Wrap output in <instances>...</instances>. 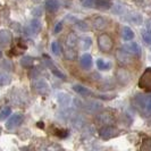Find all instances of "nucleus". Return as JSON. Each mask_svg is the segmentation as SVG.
Listing matches in <instances>:
<instances>
[{
  "label": "nucleus",
  "mask_w": 151,
  "mask_h": 151,
  "mask_svg": "<svg viewBox=\"0 0 151 151\" xmlns=\"http://www.w3.org/2000/svg\"><path fill=\"white\" fill-rule=\"evenodd\" d=\"M98 45H99V49L102 52H109L114 47V40L111 39V37L109 34L104 33V34L99 35Z\"/></svg>",
  "instance_id": "f257e3e1"
},
{
  "label": "nucleus",
  "mask_w": 151,
  "mask_h": 151,
  "mask_svg": "<svg viewBox=\"0 0 151 151\" xmlns=\"http://www.w3.org/2000/svg\"><path fill=\"white\" fill-rule=\"evenodd\" d=\"M139 88L147 92H151V68H147L139 78Z\"/></svg>",
  "instance_id": "f03ea898"
},
{
  "label": "nucleus",
  "mask_w": 151,
  "mask_h": 151,
  "mask_svg": "<svg viewBox=\"0 0 151 151\" xmlns=\"http://www.w3.org/2000/svg\"><path fill=\"white\" fill-rule=\"evenodd\" d=\"M99 135L104 140H109V139H113L115 136L119 135V129H116L115 126H110V125L104 126L99 131Z\"/></svg>",
  "instance_id": "7ed1b4c3"
},
{
  "label": "nucleus",
  "mask_w": 151,
  "mask_h": 151,
  "mask_svg": "<svg viewBox=\"0 0 151 151\" xmlns=\"http://www.w3.org/2000/svg\"><path fill=\"white\" fill-rule=\"evenodd\" d=\"M116 80L122 85H127L129 83V81H131V75H129V73L126 69L118 68L117 72H116Z\"/></svg>",
  "instance_id": "20e7f679"
},
{
  "label": "nucleus",
  "mask_w": 151,
  "mask_h": 151,
  "mask_svg": "<svg viewBox=\"0 0 151 151\" xmlns=\"http://www.w3.org/2000/svg\"><path fill=\"white\" fill-rule=\"evenodd\" d=\"M23 119H24V117H23L22 114H14L12 117H9V119L6 123V129H13L17 126H19L22 124Z\"/></svg>",
  "instance_id": "39448f33"
},
{
  "label": "nucleus",
  "mask_w": 151,
  "mask_h": 151,
  "mask_svg": "<svg viewBox=\"0 0 151 151\" xmlns=\"http://www.w3.org/2000/svg\"><path fill=\"white\" fill-rule=\"evenodd\" d=\"M33 88L38 93L42 94V96H45L49 92V85L45 80H35L33 82Z\"/></svg>",
  "instance_id": "423d86ee"
},
{
  "label": "nucleus",
  "mask_w": 151,
  "mask_h": 151,
  "mask_svg": "<svg viewBox=\"0 0 151 151\" xmlns=\"http://www.w3.org/2000/svg\"><path fill=\"white\" fill-rule=\"evenodd\" d=\"M97 122L104 126H108L114 122V115L110 111H104L97 116Z\"/></svg>",
  "instance_id": "0eeeda50"
},
{
  "label": "nucleus",
  "mask_w": 151,
  "mask_h": 151,
  "mask_svg": "<svg viewBox=\"0 0 151 151\" xmlns=\"http://www.w3.org/2000/svg\"><path fill=\"white\" fill-rule=\"evenodd\" d=\"M116 58H117V60L119 61V63L124 64V65H129V64L132 63L131 55L127 51H125L124 49H118L116 51Z\"/></svg>",
  "instance_id": "6e6552de"
},
{
  "label": "nucleus",
  "mask_w": 151,
  "mask_h": 151,
  "mask_svg": "<svg viewBox=\"0 0 151 151\" xmlns=\"http://www.w3.org/2000/svg\"><path fill=\"white\" fill-rule=\"evenodd\" d=\"M123 49L129 53H133V55H140L141 52V48L140 45L135 43V42H129V43H125Z\"/></svg>",
  "instance_id": "1a4fd4ad"
},
{
  "label": "nucleus",
  "mask_w": 151,
  "mask_h": 151,
  "mask_svg": "<svg viewBox=\"0 0 151 151\" xmlns=\"http://www.w3.org/2000/svg\"><path fill=\"white\" fill-rule=\"evenodd\" d=\"M80 64L81 66L84 68V69H90L93 65V60H92V56L90 53H84L83 56L81 57V60H80Z\"/></svg>",
  "instance_id": "9d476101"
},
{
  "label": "nucleus",
  "mask_w": 151,
  "mask_h": 151,
  "mask_svg": "<svg viewBox=\"0 0 151 151\" xmlns=\"http://www.w3.org/2000/svg\"><path fill=\"white\" fill-rule=\"evenodd\" d=\"M77 42H78L77 35H76L74 32H69L67 34V38H66V45H67V48H69V49L75 48Z\"/></svg>",
  "instance_id": "9b49d317"
},
{
  "label": "nucleus",
  "mask_w": 151,
  "mask_h": 151,
  "mask_svg": "<svg viewBox=\"0 0 151 151\" xmlns=\"http://www.w3.org/2000/svg\"><path fill=\"white\" fill-rule=\"evenodd\" d=\"M94 6L99 10H107L111 8L113 4L110 0H94Z\"/></svg>",
  "instance_id": "f8f14e48"
},
{
  "label": "nucleus",
  "mask_w": 151,
  "mask_h": 151,
  "mask_svg": "<svg viewBox=\"0 0 151 151\" xmlns=\"http://www.w3.org/2000/svg\"><path fill=\"white\" fill-rule=\"evenodd\" d=\"M12 41V34L6 30L0 31V45H7Z\"/></svg>",
  "instance_id": "ddd939ff"
},
{
  "label": "nucleus",
  "mask_w": 151,
  "mask_h": 151,
  "mask_svg": "<svg viewBox=\"0 0 151 151\" xmlns=\"http://www.w3.org/2000/svg\"><path fill=\"white\" fill-rule=\"evenodd\" d=\"M73 90L75 91L76 93L83 96V97H90V96H92V93H91V91L89 90V89L84 88L83 85H80V84L74 85V86H73Z\"/></svg>",
  "instance_id": "4468645a"
},
{
  "label": "nucleus",
  "mask_w": 151,
  "mask_h": 151,
  "mask_svg": "<svg viewBox=\"0 0 151 151\" xmlns=\"http://www.w3.org/2000/svg\"><path fill=\"white\" fill-rule=\"evenodd\" d=\"M92 24H93L94 29H97V30H102V29H105V26H106V21H105L101 16H96V17L92 19Z\"/></svg>",
  "instance_id": "2eb2a0df"
},
{
  "label": "nucleus",
  "mask_w": 151,
  "mask_h": 151,
  "mask_svg": "<svg viewBox=\"0 0 151 151\" xmlns=\"http://www.w3.org/2000/svg\"><path fill=\"white\" fill-rule=\"evenodd\" d=\"M45 8L49 12H57L59 8V1L58 0H47L45 1Z\"/></svg>",
  "instance_id": "dca6fc26"
},
{
  "label": "nucleus",
  "mask_w": 151,
  "mask_h": 151,
  "mask_svg": "<svg viewBox=\"0 0 151 151\" xmlns=\"http://www.w3.org/2000/svg\"><path fill=\"white\" fill-rule=\"evenodd\" d=\"M122 37H123V39H124L125 41H129V40H132V39L134 38V32L131 30L129 26H125V27L123 29Z\"/></svg>",
  "instance_id": "f3484780"
},
{
  "label": "nucleus",
  "mask_w": 151,
  "mask_h": 151,
  "mask_svg": "<svg viewBox=\"0 0 151 151\" xmlns=\"http://www.w3.org/2000/svg\"><path fill=\"white\" fill-rule=\"evenodd\" d=\"M30 29L32 31V33H39L41 30V22L37 18L32 19L30 23Z\"/></svg>",
  "instance_id": "a211bd4d"
},
{
  "label": "nucleus",
  "mask_w": 151,
  "mask_h": 151,
  "mask_svg": "<svg viewBox=\"0 0 151 151\" xmlns=\"http://www.w3.org/2000/svg\"><path fill=\"white\" fill-rule=\"evenodd\" d=\"M12 82V77L9 74L5 73V72H0V85L1 86H5Z\"/></svg>",
  "instance_id": "6ab92c4d"
},
{
  "label": "nucleus",
  "mask_w": 151,
  "mask_h": 151,
  "mask_svg": "<svg viewBox=\"0 0 151 151\" xmlns=\"http://www.w3.org/2000/svg\"><path fill=\"white\" fill-rule=\"evenodd\" d=\"M70 97L66 94V93H59L58 94V102L60 104L61 106H68L70 102Z\"/></svg>",
  "instance_id": "aec40b11"
},
{
  "label": "nucleus",
  "mask_w": 151,
  "mask_h": 151,
  "mask_svg": "<svg viewBox=\"0 0 151 151\" xmlns=\"http://www.w3.org/2000/svg\"><path fill=\"white\" fill-rule=\"evenodd\" d=\"M91 45H92V40L89 37H83V38L80 40V47L83 50H88L91 47Z\"/></svg>",
  "instance_id": "412c9836"
},
{
  "label": "nucleus",
  "mask_w": 151,
  "mask_h": 151,
  "mask_svg": "<svg viewBox=\"0 0 151 151\" xmlns=\"http://www.w3.org/2000/svg\"><path fill=\"white\" fill-rule=\"evenodd\" d=\"M33 64H34V59L30 57V56H24L22 59H21V65H22L23 67H32L33 66Z\"/></svg>",
  "instance_id": "4be33fe9"
},
{
  "label": "nucleus",
  "mask_w": 151,
  "mask_h": 151,
  "mask_svg": "<svg viewBox=\"0 0 151 151\" xmlns=\"http://www.w3.org/2000/svg\"><path fill=\"white\" fill-rule=\"evenodd\" d=\"M48 64H49V67L51 69V72H52L55 75L57 76L58 78H61V80H66V76L64 75L61 72H59V69L56 67V66H53L52 61H48Z\"/></svg>",
  "instance_id": "5701e85b"
},
{
  "label": "nucleus",
  "mask_w": 151,
  "mask_h": 151,
  "mask_svg": "<svg viewBox=\"0 0 151 151\" xmlns=\"http://www.w3.org/2000/svg\"><path fill=\"white\" fill-rule=\"evenodd\" d=\"M97 107H101V104H99L97 101H90V102L86 104V110L90 111V113H94L96 110L99 109Z\"/></svg>",
  "instance_id": "b1692460"
},
{
  "label": "nucleus",
  "mask_w": 151,
  "mask_h": 151,
  "mask_svg": "<svg viewBox=\"0 0 151 151\" xmlns=\"http://www.w3.org/2000/svg\"><path fill=\"white\" fill-rule=\"evenodd\" d=\"M141 151H151V139L147 137L142 141L141 144Z\"/></svg>",
  "instance_id": "393cba45"
},
{
  "label": "nucleus",
  "mask_w": 151,
  "mask_h": 151,
  "mask_svg": "<svg viewBox=\"0 0 151 151\" xmlns=\"http://www.w3.org/2000/svg\"><path fill=\"white\" fill-rule=\"evenodd\" d=\"M141 101L144 104V106H145V110H147V113L148 114H151V97H141Z\"/></svg>",
  "instance_id": "a878e982"
},
{
  "label": "nucleus",
  "mask_w": 151,
  "mask_h": 151,
  "mask_svg": "<svg viewBox=\"0 0 151 151\" xmlns=\"http://www.w3.org/2000/svg\"><path fill=\"white\" fill-rule=\"evenodd\" d=\"M12 114V109L9 107L4 108L1 111H0V121H5L7 117H9V115Z\"/></svg>",
  "instance_id": "bb28decb"
},
{
  "label": "nucleus",
  "mask_w": 151,
  "mask_h": 151,
  "mask_svg": "<svg viewBox=\"0 0 151 151\" xmlns=\"http://www.w3.org/2000/svg\"><path fill=\"white\" fill-rule=\"evenodd\" d=\"M97 66H98V68L100 70H105V69H108V68L110 67V64L104 61L102 59H98L97 60Z\"/></svg>",
  "instance_id": "cd10ccee"
},
{
  "label": "nucleus",
  "mask_w": 151,
  "mask_h": 151,
  "mask_svg": "<svg viewBox=\"0 0 151 151\" xmlns=\"http://www.w3.org/2000/svg\"><path fill=\"white\" fill-rule=\"evenodd\" d=\"M65 57H66L67 59H69V60H73V59H75L76 58V52L73 50V49L67 48L66 51H65Z\"/></svg>",
  "instance_id": "c85d7f7f"
},
{
  "label": "nucleus",
  "mask_w": 151,
  "mask_h": 151,
  "mask_svg": "<svg viewBox=\"0 0 151 151\" xmlns=\"http://www.w3.org/2000/svg\"><path fill=\"white\" fill-rule=\"evenodd\" d=\"M55 134L58 137L64 139V137H66L68 135V131L67 129H55Z\"/></svg>",
  "instance_id": "c756f323"
},
{
  "label": "nucleus",
  "mask_w": 151,
  "mask_h": 151,
  "mask_svg": "<svg viewBox=\"0 0 151 151\" xmlns=\"http://www.w3.org/2000/svg\"><path fill=\"white\" fill-rule=\"evenodd\" d=\"M51 51L55 55H59L60 53V45L58 42H52L51 43Z\"/></svg>",
  "instance_id": "7c9ffc66"
},
{
  "label": "nucleus",
  "mask_w": 151,
  "mask_h": 151,
  "mask_svg": "<svg viewBox=\"0 0 151 151\" xmlns=\"http://www.w3.org/2000/svg\"><path fill=\"white\" fill-rule=\"evenodd\" d=\"M142 38H143V40L147 43L151 45V32H149V31H142Z\"/></svg>",
  "instance_id": "2f4dec72"
},
{
  "label": "nucleus",
  "mask_w": 151,
  "mask_h": 151,
  "mask_svg": "<svg viewBox=\"0 0 151 151\" xmlns=\"http://www.w3.org/2000/svg\"><path fill=\"white\" fill-rule=\"evenodd\" d=\"M82 5L86 8H92L94 6V0H82Z\"/></svg>",
  "instance_id": "473e14b6"
},
{
  "label": "nucleus",
  "mask_w": 151,
  "mask_h": 151,
  "mask_svg": "<svg viewBox=\"0 0 151 151\" xmlns=\"http://www.w3.org/2000/svg\"><path fill=\"white\" fill-rule=\"evenodd\" d=\"M77 27H78L81 31H88L89 30V27H88L86 23L82 22V21H78V22H77Z\"/></svg>",
  "instance_id": "72a5a7b5"
},
{
  "label": "nucleus",
  "mask_w": 151,
  "mask_h": 151,
  "mask_svg": "<svg viewBox=\"0 0 151 151\" xmlns=\"http://www.w3.org/2000/svg\"><path fill=\"white\" fill-rule=\"evenodd\" d=\"M123 12H125V8L124 6H122V5H116V8H114V13H116V14H119V13H123Z\"/></svg>",
  "instance_id": "f704fd0d"
},
{
  "label": "nucleus",
  "mask_w": 151,
  "mask_h": 151,
  "mask_svg": "<svg viewBox=\"0 0 151 151\" xmlns=\"http://www.w3.org/2000/svg\"><path fill=\"white\" fill-rule=\"evenodd\" d=\"M132 17H133V18H131V22L135 23V24H139L140 21H141V16L139 15V14H133Z\"/></svg>",
  "instance_id": "c9c22d12"
},
{
  "label": "nucleus",
  "mask_w": 151,
  "mask_h": 151,
  "mask_svg": "<svg viewBox=\"0 0 151 151\" xmlns=\"http://www.w3.org/2000/svg\"><path fill=\"white\" fill-rule=\"evenodd\" d=\"M61 30H63V23H58L55 27V33H59Z\"/></svg>",
  "instance_id": "e433bc0d"
},
{
  "label": "nucleus",
  "mask_w": 151,
  "mask_h": 151,
  "mask_svg": "<svg viewBox=\"0 0 151 151\" xmlns=\"http://www.w3.org/2000/svg\"><path fill=\"white\" fill-rule=\"evenodd\" d=\"M147 31L151 32V19H149V21L147 22Z\"/></svg>",
  "instance_id": "4c0bfd02"
},
{
  "label": "nucleus",
  "mask_w": 151,
  "mask_h": 151,
  "mask_svg": "<svg viewBox=\"0 0 151 151\" xmlns=\"http://www.w3.org/2000/svg\"><path fill=\"white\" fill-rule=\"evenodd\" d=\"M22 151H27V147H26V148H24ZM31 151H34V150H31Z\"/></svg>",
  "instance_id": "58836bf2"
},
{
  "label": "nucleus",
  "mask_w": 151,
  "mask_h": 151,
  "mask_svg": "<svg viewBox=\"0 0 151 151\" xmlns=\"http://www.w3.org/2000/svg\"><path fill=\"white\" fill-rule=\"evenodd\" d=\"M1 55H2V52H1V51H0V57H1Z\"/></svg>",
  "instance_id": "ea45409f"
}]
</instances>
